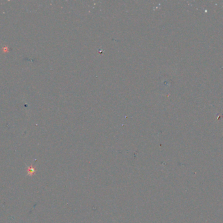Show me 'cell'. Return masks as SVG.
<instances>
[{
	"mask_svg": "<svg viewBox=\"0 0 223 223\" xmlns=\"http://www.w3.org/2000/svg\"><path fill=\"white\" fill-rule=\"evenodd\" d=\"M35 172V169L32 168V167H29L28 168V173L29 174H32V173Z\"/></svg>",
	"mask_w": 223,
	"mask_h": 223,
	"instance_id": "cell-1",
	"label": "cell"
}]
</instances>
